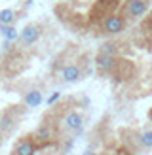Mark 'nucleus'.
Here are the masks:
<instances>
[{
    "label": "nucleus",
    "instance_id": "18",
    "mask_svg": "<svg viewBox=\"0 0 152 155\" xmlns=\"http://www.w3.org/2000/svg\"><path fill=\"white\" fill-rule=\"evenodd\" d=\"M148 119L152 121V108H150V110H148Z\"/></svg>",
    "mask_w": 152,
    "mask_h": 155
},
{
    "label": "nucleus",
    "instance_id": "14",
    "mask_svg": "<svg viewBox=\"0 0 152 155\" xmlns=\"http://www.w3.org/2000/svg\"><path fill=\"white\" fill-rule=\"evenodd\" d=\"M15 19V12L13 10H2L0 12V23L2 25H12Z\"/></svg>",
    "mask_w": 152,
    "mask_h": 155
},
{
    "label": "nucleus",
    "instance_id": "11",
    "mask_svg": "<svg viewBox=\"0 0 152 155\" xmlns=\"http://www.w3.org/2000/svg\"><path fill=\"white\" fill-rule=\"evenodd\" d=\"M0 34L4 36L6 42H15V40H17V36H19V32L15 30V27L2 25V23H0Z\"/></svg>",
    "mask_w": 152,
    "mask_h": 155
},
{
    "label": "nucleus",
    "instance_id": "5",
    "mask_svg": "<svg viewBox=\"0 0 152 155\" xmlns=\"http://www.w3.org/2000/svg\"><path fill=\"white\" fill-rule=\"evenodd\" d=\"M63 127L72 134H80L84 129V117L78 112H67L63 115Z\"/></svg>",
    "mask_w": 152,
    "mask_h": 155
},
{
    "label": "nucleus",
    "instance_id": "7",
    "mask_svg": "<svg viewBox=\"0 0 152 155\" xmlns=\"http://www.w3.org/2000/svg\"><path fill=\"white\" fill-rule=\"evenodd\" d=\"M82 78V70L76 64H67L63 70H61V80L65 83H74Z\"/></svg>",
    "mask_w": 152,
    "mask_h": 155
},
{
    "label": "nucleus",
    "instance_id": "16",
    "mask_svg": "<svg viewBox=\"0 0 152 155\" xmlns=\"http://www.w3.org/2000/svg\"><path fill=\"white\" fill-rule=\"evenodd\" d=\"M116 155H135V151H133V150H129L127 146H122V148L116 150Z\"/></svg>",
    "mask_w": 152,
    "mask_h": 155
},
{
    "label": "nucleus",
    "instance_id": "12",
    "mask_svg": "<svg viewBox=\"0 0 152 155\" xmlns=\"http://www.w3.org/2000/svg\"><path fill=\"white\" fill-rule=\"evenodd\" d=\"M99 53H105V55L116 57V55H118V45L114 44V42H105L101 48H99Z\"/></svg>",
    "mask_w": 152,
    "mask_h": 155
},
{
    "label": "nucleus",
    "instance_id": "8",
    "mask_svg": "<svg viewBox=\"0 0 152 155\" xmlns=\"http://www.w3.org/2000/svg\"><path fill=\"white\" fill-rule=\"evenodd\" d=\"M38 38H40V30H38V27L27 25L25 28H23V32H21V42H23V44L30 45V44H34Z\"/></svg>",
    "mask_w": 152,
    "mask_h": 155
},
{
    "label": "nucleus",
    "instance_id": "15",
    "mask_svg": "<svg viewBox=\"0 0 152 155\" xmlns=\"http://www.w3.org/2000/svg\"><path fill=\"white\" fill-rule=\"evenodd\" d=\"M12 125V119H10V115H4L2 119H0V130H8Z\"/></svg>",
    "mask_w": 152,
    "mask_h": 155
},
{
    "label": "nucleus",
    "instance_id": "6",
    "mask_svg": "<svg viewBox=\"0 0 152 155\" xmlns=\"http://www.w3.org/2000/svg\"><path fill=\"white\" fill-rule=\"evenodd\" d=\"M116 59L118 57H110V55H105V53H97L95 57V66L101 74H110L114 64H116Z\"/></svg>",
    "mask_w": 152,
    "mask_h": 155
},
{
    "label": "nucleus",
    "instance_id": "1",
    "mask_svg": "<svg viewBox=\"0 0 152 155\" xmlns=\"http://www.w3.org/2000/svg\"><path fill=\"white\" fill-rule=\"evenodd\" d=\"M120 8V0H97L91 8V13H89V19L97 23V21H105L109 15H112Z\"/></svg>",
    "mask_w": 152,
    "mask_h": 155
},
{
    "label": "nucleus",
    "instance_id": "19",
    "mask_svg": "<svg viewBox=\"0 0 152 155\" xmlns=\"http://www.w3.org/2000/svg\"><path fill=\"white\" fill-rule=\"evenodd\" d=\"M103 155H106V153H103Z\"/></svg>",
    "mask_w": 152,
    "mask_h": 155
},
{
    "label": "nucleus",
    "instance_id": "4",
    "mask_svg": "<svg viewBox=\"0 0 152 155\" xmlns=\"http://www.w3.org/2000/svg\"><path fill=\"white\" fill-rule=\"evenodd\" d=\"M101 27H103V32L105 34L114 36V34H120V32H124V30H126V19L122 17V15L112 13V15H109V17L103 21Z\"/></svg>",
    "mask_w": 152,
    "mask_h": 155
},
{
    "label": "nucleus",
    "instance_id": "13",
    "mask_svg": "<svg viewBox=\"0 0 152 155\" xmlns=\"http://www.w3.org/2000/svg\"><path fill=\"white\" fill-rule=\"evenodd\" d=\"M139 144H141V148H147V150L152 148V129L139 134Z\"/></svg>",
    "mask_w": 152,
    "mask_h": 155
},
{
    "label": "nucleus",
    "instance_id": "9",
    "mask_svg": "<svg viewBox=\"0 0 152 155\" xmlns=\"http://www.w3.org/2000/svg\"><path fill=\"white\" fill-rule=\"evenodd\" d=\"M38 150V146L30 140H23L17 144V148H15V155H34Z\"/></svg>",
    "mask_w": 152,
    "mask_h": 155
},
{
    "label": "nucleus",
    "instance_id": "3",
    "mask_svg": "<svg viewBox=\"0 0 152 155\" xmlns=\"http://www.w3.org/2000/svg\"><path fill=\"white\" fill-rule=\"evenodd\" d=\"M148 12V2L147 0H127V4L124 6V15L127 19H139Z\"/></svg>",
    "mask_w": 152,
    "mask_h": 155
},
{
    "label": "nucleus",
    "instance_id": "2",
    "mask_svg": "<svg viewBox=\"0 0 152 155\" xmlns=\"http://www.w3.org/2000/svg\"><path fill=\"white\" fill-rule=\"evenodd\" d=\"M135 74H137V66L129 59H116V64H114L110 72V76L116 81H127L131 78H135Z\"/></svg>",
    "mask_w": 152,
    "mask_h": 155
},
{
    "label": "nucleus",
    "instance_id": "17",
    "mask_svg": "<svg viewBox=\"0 0 152 155\" xmlns=\"http://www.w3.org/2000/svg\"><path fill=\"white\" fill-rule=\"evenodd\" d=\"M59 97H61V93H59V91L51 93V97L48 98V104H53V102H57V100H59Z\"/></svg>",
    "mask_w": 152,
    "mask_h": 155
},
{
    "label": "nucleus",
    "instance_id": "10",
    "mask_svg": "<svg viewBox=\"0 0 152 155\" xmlns=\"http://www.w3.org/2000/svg\"><path fill=\"white\" fill-rule=\"evenodd\" d=\"M42 93L40 91H29L27 95H25V104L29 106V108H38L42 104Z\"/></svg>",
    "mask_w": 152,
    "mask_h": 155
}]
</instances>
